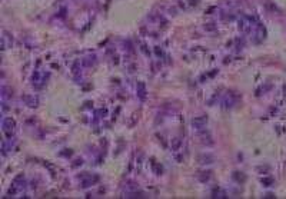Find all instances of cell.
I'll return each mask as SVG.
<instances>
[{
    "label": "cell",
    "instance_id": "obj_1",
    "mask_svg": "<svg viewBox=\"0 0 286 199\" xmlns=\"http://www.w3.org/2000/svg\"><path fill=\"white\" fill-rule=\"evenodd\" d=\"M47 78H49V73H44V72H34L33 74V84L36 86V88H42L44 83H46Z\"/></svg>",
    "mask_w": 286,
    "mask_h": 199
},
{
    "label": "cell",
    "instance_id": "obj_2",
    "mask_svg": "<svg viewBox=\"0 0 286 199\" xmlns=\"http://www.w3.org/2000/svg\"><path fill=\"white\" fill-rule=\"evenodd\" d=\"M2 128H3V132L7 136H10L14 129V120L12 118H4L3 122H2Z\"/></svg>",
    "mask_w": 286,
    "mask_h": 199
},
{
    "label": "cell",
    "instance_id": "obj_3",
    "mask_svg": "<svg viewBox=\"0 0 286 199\" xmlns=\"http://www.w3.org/2000/svg\"><path fill=\"white\" fill-rule=\"evenodd\" d=\"M206 123H208V119L205 118V116H202V118H195L192 120V125L195 129H198V130H200V129H203L206 126Z\"/></svg>",
    "mask_w": 286,
    "mask_h": 199
},
{
    "label": "cell",
    "instance_id": "obj_4",
    "mask_svg": "<svg viewBox=\"0 0 286 199\" xmlns=\"http://www.w3.org/2000/svg\"><path fill=\"white\" fill-rule=\"evenodd\" d=\"M138 96L142 99V100H145L146 99V88H145V84L142 83V82H139L138 83Z\"/></svg>",
    "mask_w": 286,
    "mask_h": 199
},
{
    "label": "cell",
    "instance_id": "obj_5",
    "mask_svg": "<svg viewBox=\"0 0 286 199\" xmlns=\"http://www.w3.org/2000/svg\"><path fill=\"white\" fill-rule=\"evenodd\" d=\"M23 99H24V102H26V103H27L29 106H36V105H37V102H39L34 94H30V96L27 94V96H24Z\"/></svg>",
    "mask_w": 286,
    "mask_h": 199
},
{
    "label": "cell",
    "instance_id": "obj_6",
    "mask_svg": "<svg viewBox=\"0 0 286 199\" xmlns=\"http://www.w3.org/2000/svg\"><path fill=\"white\" fill-rule=\"evenodd\" d=\"M82 63L84 64V66H92V64H94L96 63V56L94 54H92V56H88V58H84V59H82Z\"/></svg>",
    "mask_w": 286,
    "mask_h": 199
},
{
    "label": "cell",
    "instance_id": "obj_7",
    "mask_svg": "<svg viewBox=\"0 0 286 199\" xmlns=\"http://www.w3.org/2000/svg\"><path fill=\"white\" fill-rule=\"evenodd\" d=\"M94 181H98V178H94V179H92V176H83V179H82V186L83 188H88V186H90L92 183L94 182Z\"/></svg>",
    "mask_w": 286,
    "mask_h": 199
},
{
    "label": "cell",
    "instance_id": "obj_8",
    "mask_svg": "<svg viewBox=\"0 0 286 199\" xmlns=\"http://www.w3.org/2000/svg\"><path fill=\"white\" fill-rule=\"evenodd\" d=\"M262 182L268 183V185H266V186H269V183H272V182H273V181H272V179H262Z\"/></svg>",
    "mask_w": 286,
    "mask_h": 199
}]
</instances>
